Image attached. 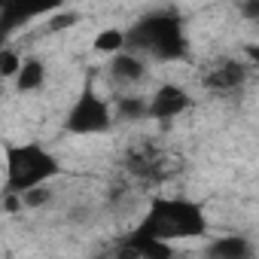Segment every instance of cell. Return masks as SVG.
Wrapping results in <instances>:
<instances>
[{
	"mask_svg": "<svg viewBox=\"0 0 259 259\" xmlns=\"http://www.w3.org/2000/svg\"><path fill=\"white\" fill-rule=\"evenodd\" d=\"M19 198H22V207H43V204L52 201V189L49 186H34V189L22 192Z\"/></svg>",
	"mask_w": 259,
	"mask_h": 259,
	"instance_id": "cell-15",
	"label": "cell"
},
{
	"mask_svg": "<svg viewBox=\"0 0 259 259\" xmlns=\"http://www.w3.org/2000/svg\"><path fill=\"white\" fill-rule=\"evenodd\" d=\"M4 171L7 195H22L34 186H49V180L61 174V162L40 144H7Z\"/></svg>",
	"mask_w": 259,
	"mask_h": 259,
	"instance_id": "cell-3",
	"label": "cell"
},
{
	"mask_svg": "<svg viewBox=\"0 0 259 259\" xmlns=\"http://www.w3.org/2000/svg\"><path fill=\"white\" fill-rule=\"evenodd\" d=\"M141 61L153 58V61H177L186 55V34H183V22L177 13L171 10H159L144 16L141 22H135L125 31V49Z\"/></svg>",
	"mask_w": 259,
	"mask_h": 259,
	"instance_id": "cell-1",
	"label": "cell"
},
{
	"mask_svg": "<svg viewBox=\"0 0 259 259\" xmlns=\"http://www.w3.org/2000/svg\"><path fill=\"white\" fill-rule=\"evenodd\" d=\"M204 259H253V244L244 235H223L204 247Z\"/></svg>",
	"mask_w": 259,
	"mask_h": 259,
	"instance_id": "cell-8",
	"label": "cell"
},
{
	"mask_svg": "<svg viewBox=\"0 0 259 259\" xmlns=\"http://www.w3.org/2000/svg\"><path fill=\"white\" fill-rule=\"evenodd\" d=\"M4 207H7L10 213H16V210H22V198H19V195H7V201H4Z\"/></svg>",
	"mask_w": 259,
	"mask_h": 259,
	"instance_id": "cell-17",
	"label": "cell"
},
{
	"mask_svg": "<svg viewBox=\"0 0 259 259\" xmlns=\"http://www.w3.org/2000/svg\"><path fill=\"white\" fill-rule=\"evenodd\" d=\"M4 46H7V37H0V49H4Z\"/></svg>",
	"mask_w": 259,
	"mask_h": 259,
	"instance_id": "cell-19",
	"label": "cell"
},
{
	"mask_svg": "<svg viewBox=\"0 0 259 259\" xmlns=\"http://www.w3.org/2000/svg\"><path fill=\"white\" fill-rule=\"evenodd\" d=\"M189 104L192 101H189L186 89H180L174 82H165V85L156 89L153 98H147V116L159 119V122H168V119H177L180 113H186Z\"/></svg>",
	"mask_w": 259,
	"mask_h": 259,
	"instance_id": "cell-5",
	"label": "cell"
},
{
	"mask_svg": "<svg viewBox=\"0 0 259 259\" xmlns=\"http://www.w3.org/2000/svg\"><path fill=\"white\" fill-rule=\"evenodd\" d=\"M64 128L70 135H104L113 128V107L95 89H82L64 116Z\"/></svg>",
	"mask_w": 259,
	"mask_h": 259,
	"instance_id": "cell-4",
	"label": "cell"
},
{
	"mask_svg": "<svg viewBox=\"0 0 259 259\" xmlns=\"http://www.w3.org/2000/svg\"><path fill=\"white\" fill-rule=\"evenodd\" d=\"M22 61H25V58H22L16 49H10V46L0 49V82H4V79H16Z\"/></svg>",
	"mask_w": 259,
	"mask_h": 259,
	"instance_id": "cell-14",
	"label": "cell"
},
{
	"mask_svg": "<svg viewBox=\"0 0 259 259\" xmlns=\"http://www.w3.org/2000/svg\"><path fill=\"white\" fill-rule=\"evenodd\" d=\"M241 10H244V16H250V19H259V4H244Z\"/></svg>",
	"mask_w": 259,
	"mask_h": 259,
	"instance_id": "cell-18",
	"label": "cell"
},
{
	"mask_svg": "<svg viewBox=\"0 0 259 259\" xmlns=\"http://www.w3.org/2000/svg\"><path fill=\"white\" fill-rule=\"evenodd\" d=\"M207 232V213L192 198H153L135 235L156 241H192Z\"/></svg>",
	"mask_w": 259,
	"mask_h": 259,
	"instance_id": "cell-2",
	"label": "cell"
},
{
	"mask_svg": "<svg viewBox=\"0 0 259 259\" xmlns=\"http://www.w3.org/2000/svg\"><path fill=\"white\" fill-rule=\"evenodd\" d=\"M0 85H4V82H0Z\"/></svg>",
	"mask_w": 259,
	"mask_h": 259,
	"instance_id": "cell-20",
	"label": "cell"
},
{
	"mask_svg": "<svg viewBox=\"0 0 259 259\" xmlns=\"http://www.w3.org/2000/svg\"><path fill=\"white\" fill-rule=\"evenodd\" d=\"M247 76H250V67H247L244 61H238V58H223V61H217L213 67H207V73H204V85H207V89L229 92V89L244 85Z\"/></svg>",
	"mask_w": 259,
	"mask_h": 259,
	"instance_id": "cell-6",
	"label": "cell"
},
{
	"mask_svg": "<svg viewBox=\"0 0 259 259\" xmlns=\"http://www.w3.org/2000/svg\"><path fill=\"white\" fill-rule=\"evenodd\" d=\"M76 19H79L76 13H61L58 19H52V31H61V28H70V25H73Z\"/></svg>",
	"mask_w": 259,
	"mask_h": 259,
	"instance_id": "cell-16",
	"label": "cell"
},
{
	"mask_svg": "<svg viewBox=\"0 0 259 259\" xmlns=\"http://www.w3.org/2000/svg\"><path fill=\"white\" fill-rule=\"evenodd\" d=\"M107 73H110V79L119 82V85H135V82H141V79L147 76V61H141V58L132 55V52H116V55L110 58Z\"/></svg>",
	"mask_w": 259,
	"mask_h": 259,
	"instance_id": "cell-7",
	"label": "cell"
},
{
	"mask_svg": "<svg viewBox=\"0 0 259 259\" xmlns=\"http://www.w3.org/2000/svg\"><path fill=\"white\" fill-rule=\"evenodd\" d=\"M125 244L138 253V259H174V244L168 241H156V238H144V235H128Z\"/></svg>",
	"mask_w": 259,
	"mask_h": 259,
	"instance_id": "cell-10",
	"label": "cell"
},
{
	"mask_svg": "<svg viewBox=\"0 0 259 259\" xmlns=\"http://www.w3.org/2000/svg\"><path fill=\"white\" fill-rule=\"evenodd\" d=\"M46 85V64L40 58H25L19 73H16V89L19 92H40Z\"/></svg>",
	"mask_w": 259,
	"mask_h": 259,
	"instance_id": "cell-11",
	"label": "cell"
},
{
	"mask_svg": "<svg viewBox=\"0 0 259 259\" xmlns=\"http://www.w3.org/2000/svg\"><path fill=\"white\" fill-rule=\"evenodd\" d=\"M43 7H28V4H0V37H10L19 28H25L31 19H37Z\"/></svg>",
	"mask_w": 259,
	"mask_h": 259,
	"instance_id": "cell-9",
	"label": "cell"
},
{
	"mask_svg": "<svg viewBox=\"0 0 259 259\" xmlns=\"http://www.w3.org/2000/svg\"><path fill=\"white\" fill-rule=\"evenodd\" d=\"M95 49L113 58L116 52L125 49V31H119V28H104V31L95 37Z\"/></svg>",
	"mask_w": 259,
	"mask_h": 259,
	"instance_id": "cell-13",
	"label": "cell"
},
{
	"mask_svg": "<svg viewBox=\"0 0 259 259\" xmlns=\"http://www.w3.org/2000/svg\"><path fill=\"white\" fill-rule=\"evenodd\" d=\"M113 116L122 122H138L147 119V98H132V95H122L113 104Z\"/></svg>",
	"mask_w": 259,
	"mask_h": 259,
	"instance_id": "cell-12",
	"label": "cell"
}]
</instances>
